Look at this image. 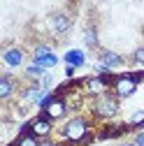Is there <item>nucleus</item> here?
Returning a JSON list of instances; mask_svg holds the SVG:
<instances>
[{
    "label": "nucleus",
    "instance_id": "f257e3e1",
    "mask_svg": "<svg viewBox=\"0 0 144 146\" xmlns=\"http://www.w3.org/2000/svg\"><path fill=\"white\" fill-rule=\"evenodd\" d=\"M119 109H121L119 95L105 93V95H100V100H98V104H95V114H98L100 118H114V116L119 114Z\"/></svg>",
    "mask_w": 144,
    "mask_h": 146
},
{
    "label": "nucleus",
    "instance_id": "f03ea898",
    "mask_svg": "<svg viewBox=\"0 0 144 146\" xmlns=\"http://www.w3.org/2000/svg\"><path fill=\"white\" fill-rule=\"evenodd\" d=\"M86 132H88V125H86V118H81V116L70 118L65 123V127H63V137L67 141H79Z\"/></svg>",
    "mask_w": 144,
    "mask_h": 146
},
{
    "label": "nucleus",
    "instance_id": "7ed1b4c3",
    "mask_svg": "<svg viewBox=\"0 0 144 146\" xmlns=\"http://www.w3.org/2000/svg\"><path fill=\"white\" fill-rule=\"evenodd\" d=\"M49 23H51V30L56 35H67L70 28H72V19L65 14V12H53L49 16Z\"/></svg>",
    "mask_w": 144,
    "mask_h": 146
},
{
    "label": "nucleus",
    "instance_id": "20e7f679",
    "mask_svg": "<svg viewBox=\"0 0 144 146\" xmlns=\"http://www.w3.org/2000/svg\"><path fill=\"white\" fill-rule=\"evenodd\" d=\"M98 60H100V65H105L107 70L123 67V63H125L121 53H116V51H109V49H102V51H98Z\"/></svg>",
    "mask_w": 144,
    "mask_h": 146
},
{
    "label": "nucleus",
    "instance_id": "39448f33",
    "mask_svg": "<svg viewBox=\"0 0 144 146\" xmlns=\"http://www.w3.org/2000/svg\"><path fill=\"white\" fill-rule=\"evenodd\" d=\"M23 58H26V53H23L21 46H7V49L3 51V60H5V65H9V67H19V65L23 63Z\"/></svg>",
    "mask_w": 144,
    "mask_h": 146
},
{
    "label": "nucleus",
    "instance_id": "423d86ee",
    "mask_svg": "<svg viewBox=\"0 0 144 146\" xmlns=\"http://www.w3.org/2000/svg\"><path fill=\"white\" fill-rule=\"evenodd\" d=\"M16 88H19V81L12 74H3L0 77V100H9Z\"/></svg>",
    "mask_w": 144,
    "mask_h": 146
},
{
    "label": "nucleus",
    "instance_id": "0eeeda50",
    "mask_svg": "<svg viewBox=\"0 0 144 146\" xmlns=\"http://www.w3.org/2000/svg\"><path fill=\"white\" fill-rule=\"evenodd\" d=\"M135 88H137V81H135V79L123 77V79H119V81L114 84V95H119V98H128V95L135 93Z\"/></svg>",
    "mask_w": 144,
    "mask_h": 146
},
{
    "label": "nucleus",
    "instance_id": "6e6552de",
    "mask_svg": "<svg viewBox=\"0 0 144 146\" xmlns=\"http://www.w3.org/2000/svg\"><path fill=\"white\" fill-rule=\"evenodd\" d=\"M67 114V104L61 98H53L47 102V118H63Z\"/></svg>",
    "mask_w": 144,
    "mask_h": 146
},
{
    "label": "nucleus",
    "instance_id": "1a4fd4ad",
    "mask_svg": "<svg viewBox=\"0 0 144 146\" xmlns=\"http://www.w3.org/2000/svg\"><path fill=\"white\" fill-rule=\"evenodd\" d=\"M30 135L35 137H49L51 135V118H37V121H33L30 123Z\"/></svg>",
    "mask_w": 144,
    "mask_h": 146
},
{
    "label": "nucleus",
    "instance_id": "9d476101",
    "mask_svg": "<svg viewBox=\"0 0 144 146\" xmlns=\"http://www.w3.org/2000/svg\"><path fill=\"white\" fill-rule=\"evenodd\" d=\"M21 95H23V100L35 102V100H40V98H42V86L35 81V84H30L28 88H23V90H21Z\"/></svg>",
    "mask_w": 144,
    "mask_h": 146
},
{
    "label": "nucleus",
    "instance_id": "9b49d317",
    "mask_svg": "<svg viewBox=\"0 0 144 146\" xmlns=\"http://www.w3.org/2000/svg\"><path fill=\"white\" fill-rule=\"evenodd\" d=\"M84 42H86L88 49H98V30H95V26H88L84 30Z\"/></svg>",
    "mask_w": 144,
    "mask_h": 146
},
{
    "label": "nucleus",
    "instance_id": "f8f14e48",
    "mask_svg": "<svg viewBox=\"0 0 144 146\" xmlns=\"http://www.w3.org/2000/svg\"><path fill=\"white\" fill-rule=\"evenodd\" d=\"M26 74L28 77H44V67L40 65V63H35V65H30V67H26Z\"/></svg>",
    "mask_w": 144,
    "mask_h": 146
},
{
    "label": "nucleus",
    "instance_id": "ddd939ff",
    "mask_svg": "<svg viewBox=\"0 0 144 146\" xmlns=\"http://www.w3.org/2000/svg\"><path fill=\"white\" fill-rule=\"evenodd\" d=\"M35 63H40L42 67H51V65H56V63H58V58L53 56V53H49V56H44V58H40V60H35Z\"/></svg>",
    "mask_w": 144,
    "mask_h": 146
},
{
    "label": "nucleus",
    "instance_id": "4468645a",
    "mask_svg": "<svg viewBox=\"0 0 144 146\" xmlns=\"http://www.w3.org/2000/svg\"><path fill=\"white\" fill-rule=\"evenodd\" d=\"M133 63L135 65H144V46H137L133 51Z\"/></svg>",
    "mask_w": 144,
    "mask_h": 146
},
{
    "label": "nucleus",
    "instance_id": "2eb2a0df",
    "mask_svg": "<svg viewBox=\"0 0 144 146\" xmlns=\"http://www.w3.org/2000/svg\"><path fill=\"white\" fill-rule=\"evenodd\" d=\"M19 146H40V141L35 135H26L23 139H19Z\"/></svg>",
    "mask_w": 144,
    "mask_h": 146
},
{
    "label": "nucleus",
    "instance_id": "dca6fc26",
    "mask_svg": "<svg viewBox=\"0 0 144 146\" xmlns=\"http://www.w3.org/2000/svg\"><path fill=\"white\" fill-rule=\"evenodd\" d=\"M51 53V49L47 46V44H40L37 49H35V60H40V58H44V56H49Z\"/></svg>",
    "mask_w": 144,
    "mask_h": 146
},
{
    "label": "nucleus",
    "instance_id": "f3484780",
    "mask_svg": "<svg viewBox=\"0 0 144 146\" xmlns=\"http://www.w3.org/2000/svg\"><path fill=\"white\" fill-rule=\"evenodd\" d=\"M67 60L75 63V65H81V63H84V56H81L79 51H70V53H67Z\"/></svg>",
    "mask_w": 144,
    "mask_h": 146
},
{
    "label": "nucleus",
    "instance_id": "a211bd4d",
    "mask_svg": "<svg viewBox=\"0 0 144 146\" xmlns=\"http://www.w3.org/2000/svg\"><path fill=\"white\" fill-rule=\"evenodd\" d=\"M88 88L95 90V93H98V90H105V81L102 79H91V81H88Z\"/></svg>",
    "mask_w": 144,
    "mask_h": 146
},
{
    "label": "nucleus",
    "instance_id": "6ab92c4d",
    "mask_svg": "<svg viewBox=\"0 0 144 146\" xmlns=\"http://www.w3.org/2000/svg\"><path fill=\"white\" fill-rule=\"evenodd\" d=\"M128 123H130V125H142V123H144V111H135Z\"/></svg>",
    "mask_w": 144,
    "mask_h": 146
},
{
    "label": "nucleus",
    "instance_id": "aec40b11",
    "mask_svg": "<svg viewBox=\"0 0 144 146\" xmlns=\"http://www.w3.org/2000/svg\"><path fill=\"white\" fill-rule=\"evenodd\" d=\"M51 84H53V79H51V77H49V74H44V77H42V79H40V86H42V88H49V86H51Z\"/></svg>",
    "mask_w": 144,
    "mask_h": 146
},
{
    "label": "nucleus",
    "instance_id": "412c9836",
    "mask_svg": "<svg viewBox=\"0 0 144 146\" xmlns=\"http://www.w3.org/2000/svg\"><path fill=\"white\" fill-rule=\"evenodd\" d=\"M133 141H135V144H137V146H144V130H142V132H137V135H135V139H133Z\"/></svg>",
    "mask_w": 144,
    "mask_h": 146
},
{
    "label": "nucleus",
    "instance_id": "4be33fe9",
    "mask_svg": "<svg viewBox=\"0 0 144 146\" xmlns=\"http://www.w3.org/2000/svg\"><path fill=\"white\" fill-rule=\"evenodd\" d=\"M40 146H58V144H53V141H49V139H42Z\"/></svg>",
    "mask_w": 144,
    "mask_h": 146
},
{
    "label": "nucleus",
    "instance_id": "5701e85b",
    "mask_svg": "<svg viewBox=\"0 0 144 146\" xmlns=\"http://www.w3.org/2000/svg\"><path fill=\"white\" fill-rule=\"evenodd\" d=\"M121 146H137V144H135V141H123Z\"/></svg>",
    "mask_w": 144,
    "mask_h": 146
}]
</instances>
